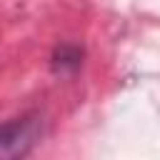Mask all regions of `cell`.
I'll use <instances>...</instances> for the list:
<instances>
[{"mask_svg": "<svg viewBox=\"0 0 160 160\" xmlns=\"http://www.w3.org/2000/svg\"><path fill=\"white\" fill-rule=\"evenodd\" d=\"M40 138L35 118H18L0 125V160H25Z\"/></svg>", "mask_w": 160, "mask_h": 160, "instance_id": "6da1fadb", "label": "cell"}]
</instances>
